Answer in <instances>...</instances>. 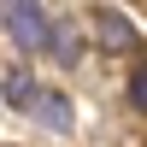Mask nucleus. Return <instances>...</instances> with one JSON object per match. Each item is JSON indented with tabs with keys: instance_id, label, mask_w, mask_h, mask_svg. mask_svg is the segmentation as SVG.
Returning <instances> with one entry per match:
<instances>
[{
	"instance_id": "obj_1",
	"label": "nucleus",
	"mask_w": 147,
	"mask_h": 147,
	"mask_svg": "<svg viewBox=\"0 0 147 147\" xmlns=\"http://www.w3.org/2000/svg\"><path fill=\"white\" fill-rule=\"evenodd\" d=\"M0 24H6V35H12L18 47H30V53H35V47L47 41V24H53V18H47L41 6H6V12H0Z\"/></svg>"
},
{
	"instance_id": "obj_2",
	"label": "nucleus",
	"mask_w": 147,
	"mask_h": 147,
	"mask_svg": "<svg viewBox=\"0 0 147 147\" xmlns=\"http://www.w3.org/2000/svg\"><path fill=\"white\" fill-rule=\"evenodd\" d=\"M41 47L59 59V65H77V59H82V35L71 30V24H47V41Z\"/></svg>"
},
{
	"instance_id": "obj_3",
	"label": "nucleus",
	"mask_w": 147,
	"mask_h": 147,
	"mask_svg": "<svg viewBox=\"0 0 147 147\" xmlns=\"http://www.w3.org/2000/svg\"><path fill=\"white\" fill-rule=\"evenodd\" d=\"M94 24H100V35H106V47H112V53L136 47V24H129V18H118L112 6H100V12H94Z\"/></svg>"
},
{
	"instance_id": "obj_4",
	"label": "nucleus",
	"mask_w": 147,
	"mask_h": 147,
	"mask_svg": "<svg viewBox=\"0 0 147 147\" xmlns=\"http://www.w3.org/2000/svg\"><path fill=\"white\" fill-rule=\"evenodd\" d=\"M35 94H41V88H35L30 71H6V100H12V106H30Z\"/></svg>"
},
{
	"instance_id": "obj_5",
	"label": "nucleus",
	"mask_w": 147,
	"mask_h": 147,
	"mask_svg": "<svg viewBox=\"0 0 147 147\" xmlns=\"http://www.w3.org/2000/svg\"><path fill=\"white\" fill-rule=\"evenodd\" d=\"M30 112H41L53 129H65V124H71V112H65V100H59V94H35V100H30Z\"/></svg>"
},
{
	"instance_id": "obj_6",
	"label": "nucleus",
	"mask_w": 147,
	"mask_h": 147,
	"mask_svg": "<svg viewBox=\"0 0 147 147\" xmlns=\"http://www.w3.org/2000/svg\"><path fill=\"white\" fill-rule=\"evenodd\" d=\"M129 106H136V112H141V106H147V77H141V65L129 71Z\"/></svg>"
}]
</instances>
